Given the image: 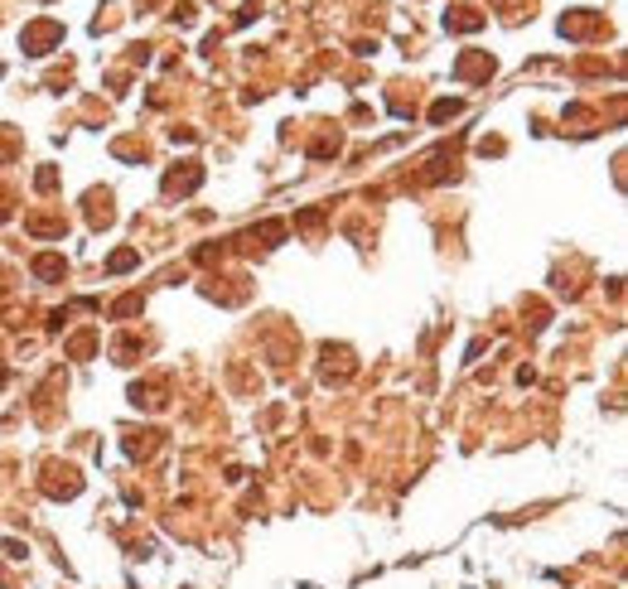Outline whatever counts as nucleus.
<instances>
[{"mask_svg": "<svg viewBox=\"0 0 628 589\" xmlns=\"http://www.w3.org/2000/svg\"><path fill=\"white\" fill-rule=\"evenodd\" d=\"M203 184V164H179L174 174H164V193L174 198V193H193V188Z\"/></svg>", "mask_w": 628, "mask_h": 589, "instance_id": "1", "label": "nucleus"}, {"mask_svg": "<svg viewBox=\"0 0 628 589\" xmlns=\"http://www.w3.org/2000/svg\"><path fill=\"white\" fill-rule=\"evenodd\" d=\"M58 34H63V29H58L54 20H39V25H29V29H25V49H29V54H44V49L54 44Z\"/></svg>", "mask_w": 628, "mask_h": 589, "instance_id": "2", "label": "nucleus"}, {"mask_svg": "<svg viewBox=\"0 0 628 589\" xmlns=\"http://www.w3.org/2000/svg\"><path fill=\"white\" fill-rule=\"evenodd\" d=\"M63 270H68V261L54 256V251H49V256H34V275H39V280H63Z\"/></svg>", "mask_w": 628, "mask_h": 589, "instance_id": "3", "label": "nucleus"}, {"mask_svg": "<svg viewBox=\"0 0 628 589\" xmlns=\"http://www.w3.org/2000/svg\"><path fill=\"white\" fill-rule=\"evenodd\" d=\"M455 73H459V78H489V73H493V58H489V54L459 58V63H455Z\"/></svg>", "mask_w": 628, "mask_h": 589, "instance_id": "4", "label": "nucleus"}, {"mask_svg": "<svg viewBox=\"0 0 628 589\" xmlns=\"http://www.w3.org/2000/svg\"><path fill=\"white\" fill-rule=\"evenodd\" d=\"M25 227L39 232V237H63V217H29Z\"/></svg>", "mask_w": 628, "mask_h": 589, "instance_id": "5", "label": "nucleus"}, {"mask_svg": "<svg viewBox=\"0 0 628 589\" xmlns=\"http://www.w3.org/2000/svg\"><path fill=\"white\" fill-rule=\"evenodd\" d=\"M140 261V251H131V246H126V251H111V261H107V270H131Z\"/></svg>", "mask_w": 628, "mask_h": 589, "instance_id": "6", "label": "nucleus"}, {"mask_svg": "<svg viewBox=\"0 0 628 589\" xmlns=\"http://www.w3.org/2000/svg\"><path fill=\"white\" fill-rule=\"evenodd\" d=\"M450 25H455V29H479V25H484V20H479L474 10H464V5H459V10L450 15Z\"/></svg>", "mask_w": 628, "mask_h": 589, "instance_id": "7", "label": "nucleus"}, {"mask_svg": "<svg viewBox=\"0 0 628 589\" xmlns=\"http://www.w3.org/2000/svg\"><path fill=\"white\" fill-rule=\"evenodd\" d=\"M126 314H140V294H126V299L111 309V319H126Z\"/></svg>", "mask_w": 628, "mask_h": 589, "instance_id": "8", "label": "nucleus"}, {"mask_svg": "<svg viewBox=\"0 0 628 589\" xmlns=\"http://www.w3.org/2000/svg\"><path fill=\"white\" fill-rule=\"evenodd\" d=\"M450 116H459V102H435L430 107V121H450Z\"/></svg>", "mask_w": 628, "mask_h": 589, "instance_id": "9", "label": "nucleus"}, {"mask_svg": "<svg viewBox=\"0 0 628 589\" xmlns=\"http://www.w3.org/2000/svg\"><path fill=\"white\" fill-rule=\"evenodd\" d=\"M92 343H97V338H92V333H78V338H73V343H68V348H73V358H87V353H92Z\"/></svg>", "mask_w": 628, "mask_h": 589, "instance_id": "10", "label": "nucleus"}, {"mask_svg": "<svg viewBox=\"0 0 628 589\" xmlns=\"http://www.w3.org/2000/svg\"><path fill=\"white\" fill-rule=\"evenodd\" d=\"M34 184H39V188H44V193H49V188L58 184V174H54V169H44V174H39V179H34Z\"/></svg>", "mask_w": 628, "mask_h": 589, "instance_id": "11", "label": "nucleus"}]
</instances>
